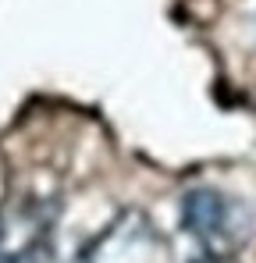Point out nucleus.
I'll return each mask as SVG.
<instances>
[{
	"instance_id": "nucleus-1",
	"label": "nucleus",
	"mask_w": 256,
	"mask_h": 263,
	"mask_svg": "<svg viewBox=\"0 0 256 263\" xmlns=\"http://www.w3.org/2000/svg\"><path fill=\"white\" fill-rule=\"evenodd\" d=\"M181 224L189 235L203 238V242H217L228 238L231 231V203L217 192V189H189L181 199Z\"/></svg>"
},
{
	"instance_id": "nucleus-2",
	"label": "nucleus",
	"mask_w": 256,
	"mask_h": 263,
	"mask_svg": "<svg viewBox=\"0 0 256 263\" xmlns=\"http://www.w3.org/2000/svg\"><path fill=\"white\" fill-rule=\"evenodd\" d=\"M18 263H53V260H50V249L46 246H32V249H25L18 256Z\"/></svg>"
},
{
	"instance_id": "nucleus-3",
	"label": "nucleus",
	"mask_w": 256,
	"mask_h": 263,
	"mask_svg": "<svg viewBox=\"0 0 256 263\" xmlns=\"http://www.w3.org/2000/svg\"><path fill=\"white\" fill-rule=\"evenodd\" d=\"M0 263H18V256H4V253H0Z\"/></svg>"
},
{
	"instance_id": "nucleus-4",
	"label": "nucleus",
	"mask_w": 256,
	"mask_h": 263,
	"mask_svg": "<svg viewBox=\"0 0 256 263\" xmlns=\"http://www.w3.org/2000/svg\"><path fill=\"white\" fill-rule=\"evenodd\" d=\"M0 242H4V217H0Z\"/></svg>"
},
{
	"instance_id": "nucleus-5",
	"label": "nucleus",
	"mask_w": 256,
	"mask_h": 263,
	"mask_svg": "<svg viewBox=\"0 0 256 263\" xmlns=\"http://www.w3.org/2000/svg\"><path fill=\"white\" fill-rule=\"evenodd\" d=\"M199 263H217V260H199Z\"/></svg>"
}]
</instances>
